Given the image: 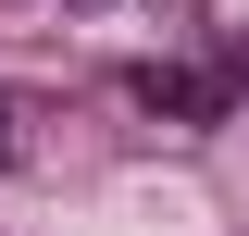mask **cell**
<instances>
[{
  "mask_svg": "<svg viewBox=\"0 0 249 236\" xmlns=\"http://www.w3.org/2000/svg\"><path fill=\"white\" fill-rule=\"evenodd\" d=\"M124 87H137V112H162V124H224V87L187 75V62H137Z\"/></svg>",
  "mask_w": 249,
  "mask_h": 236,
  "instance_id": "cell-1",
  "label": "cell"
},
{
  "mask_svg": "<svg viewBox=\"0 0 249 236\" xmlns=\"http://www.w3.org/2000/svg\"><path fill=\"white\" fill-rule=\"evenodd\" d=\"M13 137H25V100H13V87H0V162H13Z\"/></svg>",
  "mask_w": 249,
  "mask_h": 236,
  "instance_id": "cell-2",
  "label": "cell"
}]
</instances>
